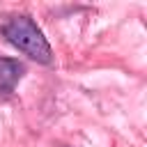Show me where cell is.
<instances>
[{"mask_svg":"<svg viewBox=\"0 0 147 147\" xmlns=\"http://www.w3.org/2000/svg\"><path fill=\"white\" fill-rule=\"evenodd\" d=\"M2 37L23 55L39 64H53V48L41 28L28 14H14L2 23Z\"/></svg>","mask_w":147,"mask_h":147,"instance_id":"obj_1","label":"cell"},{"mask_svg":"<svg viewBox=\"0 0 147 147\" xmlns=\"http://www.w3.org/2000/svg\"><path fill=\"white\" fill-rule=\"evenodd\" d=\"M25 76V64L16 57H0V99L14 94L16 85Z\"/></svg>","mask_w":147,"mask_h":147,"instance_id":"obj_2","label":"cell"}]
</instances>
